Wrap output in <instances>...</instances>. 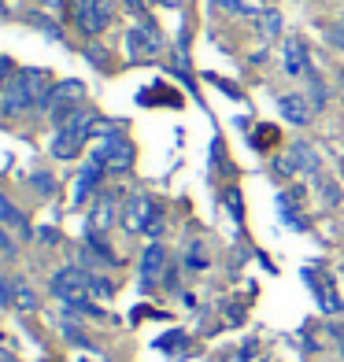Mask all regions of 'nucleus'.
<instances>
[{
	"label": "nucleus",
	"mask_w": 344,
	"mask_h": 362,
	"mask_svg": "<svg viewBox=\"0 0 344 362\" xmlns=\"http://www.w3.org/2000/svg\"><path fill=\"white\" fill-rule=\"evenodd\" d=\"M330 41L340 48V52H344V19H337L333 26H330Z\"/></svg>",
	"instance_id": "nucleus-24"
},
{
	"label": "nucleus",
	"mask_w": 344,
	"mask_h": 362,
	"mask_svg": "<svg viewBox=\"0 0 344 362\" xmlns=\"http://www.w3.org/2000/svg\"><path fill=\"white\" fill-rule=\"evenodd\" d=\"M340 100H344V71H340Z\"/></svg>",
	"instance_id": "nucleus-29"
},
{
	"label": "nucleus",
	"mask_w": 344,
	"mask_h": 362,
	"mask_svg": "<svg viewBox=\"0 0 344 362\" xmlns=\"http://www.w3.org/2000/svg\"><path fill=\"white\" fill-rule=\"evenodd\" d=\"M48 4H59V0H48Z\"/></svg>",
	"instance_id": "nucleus-30"
},
{
	"label": "nucleus",
	"mask_w": 344,
	"mask_h": 362,
	"mask_svg": "<svg viewBox=\"0 0 344 362\" xmlns=\"http://www.w3.org/2000/svg\"><path fill=\"white\" fill-rule=\"evenodd\" d=\"M126 52H130V59H152V56H159V52H163L159 30L149 26V23L134 26V30L126 34Z\"/></svg>",
	"instance_id": "nucleus-8"
},
{
	"label": "nucleus",
	"mask_w": 344,
	"mask_h": 362,
	"mask_svg": "<svg viewBox=\"0 0 344 362\" xmlns=\"http://www.w3.org/2000/svg\"><path fill=\"white\" fill-rule=\"evenodd\" d=\"M0 11H4V0H0Z\"/></svg>",
	"instance_id": "nucleus-31"
},
{
	"label": "nucleus",
	"mask_w": 344,
	"mask_h": 362,
	"mask_svg": "<svg viewBox=\"0 0 344 362\" xmlns=\"http://www.w3.org/2000/svg\"><path fill=\"white\" fill-rule=\"evenodd\" d=\"M34 185H38L41 192H52V177H48V174H38V177H34Z\"/></svg>",
	"instance_id": "nucleus-26"
},
{
	"label": "nucleus",
	"mask_w": 344,
	"mask_h": 362,
	"mask_svg": "<svg viewBox=\"0 0 344 362\" xmlns=\"http://www.w3.org/2000/svg\"><path fill=\"white\" fill-rule=\"evenodd\" d=\"M52 292L59 296L63 303H86V292H89V274L78 270V267H63L52 274Z\"/></svg>",
	"instance_id": "nucleus-7"
},
{
	"label": "nucleus",
	"mask_w": 344,
	"mask_h": 362,
	"mask_svg": "<svg viewBox=\"0 0 344 362\" xmlns=\"http://www.w3.org/2000/svg\"><path fill=\"white\" fill-rule=\"evenodd\" d=\"M226 207H229V215L241 222V196H237V189H229V192H226Z\"/></svg>",
	"instance_id": "nucleus-23"
},
{
	"label": "nucleus",
	"mask_w": 344,
	"mask_h": 362,
	"mask_svg": "<svg viewBox=\"0 0 344 362\" xmlns=\"http://www.w3.org/2000/svg\"><path fill=\"white\" fill-rule=\"evenodd\" d=\"M141 104H171V107H178V104H182V96L171 93V89H163V86H156V89L141 93Z\"/></svg>",
	"instance_id": "nucleus-15"
},
{
	"label": "nucleus",
	"mask_w": 344,
	"mask_h": 362,
	"mask_svg": "<svg viewBox=\"0 0 344 362\" xmlns=\"http://www.w3.org/2000/svg\"><path fill=\"white\" fill-rule=\"evenodd\" d=\"M93 126H96V111L74 107L67 119L59 122V134H56V141H52V156H56V159H74V156L81 152V141L93 134Z\"/></svg>",
	"instance_id": "nucleus-2"
},
{
	"label": "nucleus",
	"mask_w": 344,
	"mask_h": 362,
	"mask_svg": "<svg viewBox=\"0 0 344 362\" xmlns=\"http://www.w3.org/2000/svg\"><path fill=\"white\" fill-rule=\"evenodd\" d=\"M122 226L130 229V233H159V207H156V200L152 196H141V192H134L126 200V207H122Z\"/></svg>",
	"instance_id": "nucleus-4"
},
{
	"label": "nucleus",
	"mask_w": 344,
	"mask_h": 362,
	"mask_svg": "<svg viewBox=\"0 0 344 362\" xmlns=\"http://www.w3.org/2000/svg\"><path fill=\"white\" fill-rule=\"evenodd\" d=\"M163 267H167V252H163V244H149V248H144V259H141V281L156 285Z\"/></svg>",
	"instance_id": "nucleus-13"
},
{
	"label": "nucleus",
	"mask_w": 344,
	"mask_h": 362,
	"mask_svg": "<svg viewBox=\"0 0 344 362\" xmlns=\"http://www.w3.org/2000/svg\"><path fill=\"white\" fill-rule=\"evenodd\" d=\"M71 15H74V26L81 30V34L96 37L101 30L111 26L115 4H111V0H71Z\"/></svg>",
	"instance_id": "nucleus-3"
},
{
	"label": "nucleus",
	"mask_w": 344,
	"mask_h": 362,
	"mask_svg": "<svg viewBox=\"0 0 344 362\" xmlns=\"http://www.w3.org/2000/svg\"><path fill=\"white\" fill-rule=\"evenodd\" d=\"M282 59H285V74H292V78L311 74V56H307V41L304 37H289Z\"/></svg>",
	"instance_id": "nucleus-9"
},
{
	"label": "nucleus",
	"mask_w": 344,
	"mask_h": 362,
	"mask_svg": "<svg viewBox=\"0 0 344 362\" xmlns=\"http://www.w3.org/2000/svg\"><path fill=\"white\" fill-rule=\"evenodd\" d=\"M277 30H282V15H277V11L259 15V34H263V37H274Z\"/></svg>",
	"instance_id": "nucleus-18"
},
{
	"label": "nucleus",
	"mask_w": 344,
	"mask_h": 362,
	"mask_svg": "<svg viewBox=\"0 0 344 362\" xmlns=\"http://www.w3.org/2000/svg\"><path fill=\"white\" fill-rule=\"evenodd\" d=\"M0 307H15V281L0 277Z\"/></svg>",
	"instance_id": "nucleus-20"
},
{
	"label": "nucleus",
	"mask_w": 344,
	"mask_h": 362,
	"mask_svg": "<svg viewBox=\"0 0 344 362\" xmlns=\"http://www.w3.org/2000/svg\"><path fill=\"white\" fill-rule=\"evenodd\" d=\"M111 222V200H108V196H101V204H96V211H93V226H108Z\"/></svg>",
	"instance_id": "nucleus-19"
},
{
	"label": "nucleus",
	"mask_w": 344,
	"mask_h": 362,
	"mask_svg": "<svg viewBox=\"0 0 344 362\" xmlns=\"http://www.w3.org/2000/svg\"><path fill=\"white\" fill-rule=\"evenodd\" d=\"M219 4L229 11H241V15H256V4H248V0H219Z\"/></svg>",
	"instance_id": "nucleus-21"
},
{
	"label": "nucleus",
	"mask_w": 344,
	"mask_h": 362,
	"mask_svg": "<svg viewBox=\"0 0 344 362\" xmlns=\"http://www.w3.org/2000/svg\"><path fill=\"white\" fill-rule=\"evenodd\" d=\"M282 141V134H277V126H256V134H252V144L259 148V152H270V148Z\"/></svg>",
	"instance_id": "nucleus-16"
},
{
	"label": "nucleus",
	"mask_w": 344,
	"mask_h": 362,
	"mask_svg": "<svg viewBox=\"0 0 344 362\" xmlns=\"http://www.w3.org/2000/svg\"><path fill=\"white\" fill-rule=\"evenodd\" d=\"M48 89H52V78H48V71L41 67H26V71H15V78L4 86V93H0V115H8V119H15V115H23L30 107H41Z\"/></svg>",
	"instance_id": "nucleus-1"
},
{
	"label": "nucleus",
	"mask_w": 344,
	"mask_h": 362,
	"mask_svg": "<svg viewBox=\"0 0 344 362\" xmlns=\"http://www.w3.org/2000/svg\"><path fill=\"white\" fill-rule=\"evenodd\" d=\"M104 163L101 159H89L86 163V170H81L78 174V189H74V204H86V196L89 192H96V189H101V177H104Z\"/></svg>",
	"instance_id": "nucleus-11"
},
{
	"label": "nucleus",
	"mask_w": 344,
	"mask_h": 362,
	"mask_svg": "<svg viewBox=\"0 0 344 362\" xmlns=\"http://www.w3.org/2000/svg\"><path fill=\"white\" fill-rule=\"evenodd\" d=\"M81 96H86V86H81L78 78H71V81H52V89H48L41 111H48L56 122H63V119L74 111V104L81 100Z\"/></svg>",
	"instance_id": "nucleus-6"
},
{
	"label": "nucleus",
	"mask_w": 344,
	"mask_h": 362,
	"mask_svg": "<svg viewBox=\"0 0 344 362\" xmlns=\"http://www.w3.org/2000/svg\"><path fill=\"white\" fill-rule=\"evenodd\" d=\"M63 333H67V340L81 344V348H89V340H86V333H81V329H74V325H63Z\"/></svg>",
	"instance_id": "nucleus-25"
},
{
	"label": "nucleus",
	"mask_w": 344,
	"mask_h": 362,
	"mask_svg": "<svg viewBox=\"0 0 344 362\" xmlns=\"http://www.w3.org/2000/svg\"><path fill=\"white\" fill-rule=\"evenodd\" d=\"M15 307H19V310H34V307H38L34 288L23 285V281H15Z\"/></svg>",
	"instance_id": "nucleus-17"
},
{
	"label": "nucleus",
	"mask_w": 344,
	"mask_h": 362,
	"mask_svg": "<svg viewBox=\"0 0 344 362\" xmlns=\"http://www.w3.org/2000/svg\"><path fill=\"white\" fill-rule=\"evenodd\" d=\"M0 248H4V252H15V244H11V237H4V233H0Z\"/></svg>",
	"instance_id": "nucleus-28"
},
{
	"label": "nucleus",
	"mask_w": 344,
	"mask_h": 362,
	"mask_svg": "<svg viewBox=\"0 0 344 362\" xmlns=\"http://www.w3.org/2000/svg\"><path fill=\"white\" fill-rule=\"evenodd\" d=\"M89 59H93V63H108V52H104V48H96V45H93V48H89Z\"/></svg>",
	"instance_id": "nucleus-27"
},
{
	"label": "nucleus",
	"mask_w": 344,
	"mask_h": 362,
	"mask_svg": "<svg viewBox=\"0 0 344 362\" xmlns=\"http://www.w3.org/2000/svg\"><path fill=\"white\" fill-rule=\"evenodd\" d=\"M93 159H101L111 174H126L130 167H134V144L119 134V126H108V137L93 152Z\"/></svg>",
	"instance_id": "nucleus-5"
},
{
	"label": "nucleus",
	"mask_w": 344,
	"mask_h": 362,
	"mask_svg": "<svg viewBox=\"0 0 344 362\" xmlns=\"http://www.w3.org/2000/svg\"><path fill=\"white\" fill-rule=\"evenodd\" d=\"M277 111H282L292 126H307V122H311V104H307V96H297V93L277 96Z\"/></svg>",
	"instance_id": "nucleus-12"
},
{
	"label": "nucleus",
	"mask_w": 344,
	"mask_h": 362,
	"mask_svg": "<svg viewBox=\"0 0 344 362\" xmlns=\"http://www.w3.org/2000/svg\"><path fill=\"white\" fill-rule=\"evenodd\" d=\"M0 226H8V229H15V233H23V237L30 233V226H26V218H23V211L15 207L4 192H0Z\"/></svg>",
	"instance_id": "nucleus-14"
},
{
	"label": "nucleus",
	"mask_w": 344,
	"mask_h": 362,
	"mask_svg": "<svg viewBox=\"0 0 344 362\" xmlns=\"http://www.w3.org/2000/svg\"><path fill=\"white\" fill-rule=\"evenodd\" d=\"M292 170H319V156H315V148L311 144H304V141H297L289 148V159L282 163V174H292Z\"/></svg>",
	"instance_id": "nucleus-10"
},
{
	"label": "nucleus",
	"mask_w": 344,
	"mask_h": 362,
	"mask_svg": "<svg viewBox=\"0 0 344 362\" xmlns=\"http://www.w3.org/2000/svg\"><path fill=\"white\" fill-rule=\"evenodd\" d=\"M11 71H15V67H11V59H8V56H0V93H4V86L15 78Z\"/></svg>",
	"instance_id": "nucleus-22"
}]
</instances>
